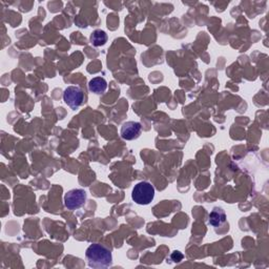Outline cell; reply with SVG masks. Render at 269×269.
<instances>
[{"mask_svg": "<svg viewBox=\"0 0 269 269\" xmlns=\"http://www.w3.org/2000/svg\"><path fill=\"white\" fill-rule=\"evenodd\" d=\"M225 221H226V214L224 210L221 208H214V210L210 214L209 223L214 227H218L221 226L223 223H225Z\"/></svg>", "mask_w": 269, "mask_h": 269, "instance_id": "cell-6", "label": "cell"}, {"mask_svg": "<svg viewBox=\"0 0 269 269\" xmlns=\"http://www.w3.org/2000/svg\"><path fill=\"white\" fill-rule=\"evenodd\" d=\"M86 257L89 266L93 268H108L113 263L111 251L101 244H92L87 250Z\"/></svg>", "mask_w": 269, "mask_h": 269, "instance_id": "cell-1", "label": "cell"}, {"mask_svg": "<svg viewBox=\"0 0 269 269\" xmlns=\"http://www.w3.org/2000/svg\"><path fill=\"white\" fill-rule=\"evenodd\" d=\"M141 133V124L135 121L124 122L121 127V137L124 140H134L140 136Z\"/></svg>", "mask_w": 269, "mask_h": 269, "instance_id": "cell-5", "label": "cell"}, {"mask_svg": "<svg viewBox=\"0 0 269 269\" xmlns=\"http://www.w3.org/2000/svg\"><path fill=\"white\" fill-rule=\"evenodd\" d=\"M91 43L95 47H102L108 43V35L105 31L102 30H96L92 33L91 37Z\"/></svg>", "mask_w": 269, "mask_h": 269, "instance_id": "cell-8", "label": "cell"}, {"mask_svg": "<svg viewBox=\"0 0 269 269\" xmlns=\"http://www.w3.org/2000/svg\"><path fill=\"white\" fill-rule=\"evenodd\" d=\"M132 198L139 205H149L155 198V188L149 182H140L133 189Z\"/></svg>", "mask_w": 269, "mask_h": 269, "instance_id": "cell-2", "label": "cell"}, {"mask_svg": "<svg viewBox=\"0 0 269 269\" xmlns=\"http://www.w3.org/2000/svg\"><path fill=\"white\" fill-rule=\"evenodd\" d=\"M64 100L71 109L76 110L84 105L85 94L79 87H69L64 93Z\"/></svg>", "mask_w": 269, "mask_h": 269, "instance_id": "cell-4", "label": "cell"}, {"mask_svg": "<svg viewBox=\"0 0 269 269\" xmlns=\"http://www.w3.org/2000/svg\"><path fill=\"white\" fill-rule=\"evenodd\" d=\"M89 89L94 94H102V93H105L108 89V82L105 78H102V77L93 78L89 84Z\"/></svg>", "mask_w": 269, "mask_h": 269, "instance_id": "cell-7", "label": "cell"}, {"mask_svg": "<svg viewBox=\"0 0 269 269\" xmlns=\"http://www.w3.org/2000/svg\"><path fill=\"white\" fill-rule=\"evenodd\" d=\"M87 202V192L81 189L69 191L65 196V205L70 211L81 209Z\"/></svg>", "mask_w": 269, "mask_h": 269, "instance_id": "cell-3", "label": "cell"}, {"mask_svg": "<svg viewBox=\"0 0 269 269\" xmlns=\"http://www.w3.org/2000/svg\"><path fill=\"white\" fill-rule=\"evenodd\" d=\"M171 258H172V260H173L174 262H180V261H182V259H183V255H182L180 252H174Z\"/></svg>", "mask_w": 269, "mask_h": 269, "instance_id": "cell-9", "label": "cell"}]
</instances>
